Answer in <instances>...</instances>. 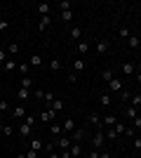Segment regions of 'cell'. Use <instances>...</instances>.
Returning <instances> with one entry per match:
<instances>
[{
  "instance_id": "1",
  "label": "cell",
  "mask_w": 141,
  "mask_h": 158,
  "mask_svg": "<svg viewBox=\"0 0 141 158\" xmlns=\"http://www.w3.org/2000/svg\"><path fill=\"white\" fill-rule=\"evenodd\" d=\"M104 142H106V135H104V132H96V135H94V137H92V146H94V149H96V151H99V149H101V146H104Z\"/></svg>"
},
{
  "instance_id": "2",
  "label": "cell",
  "mask_w": 141,
  "mask_h": 158,
  "mask_svg": "<svg viewBox=\"0 0 141 158\" xmlns=\"http://www.w3.org/2000/svg\"><path fill=\"white\" fill-rule=\"evenodd\" d=\"M49 24H52V14H47V17H40V21H38V31H45Z\"/></svg>"
},
{
  "instance_id": "3",
  "label": "cell",
  "mask_w": 141,
  "mask_h": 158,
  "mask_svg": "<svg viewBox=\"0 0 141 158\" xmlns=\"http://www.w3.org/2000/svg\"><path fill=\"white\" fill-rule=\"evenodd\" d=\"M108 87H111V92H122V80L120 78H113L111 83H108Z\"/></svg>"
},
{
  "instance_id": "4",
  "label": "cell",
  "mask_w": 141,
  "mask_h": 158,
  "mask_svg": "<svg viewBox=\"0 0 141 158\" xmlns=\"http://www.w3.org/2000/svg\"><path fill=\"white\" fill-rule=\"evenodd\" d=\"M38 12H40V17H47V14H52V5H49V2H40V5H38Z\"/></svg>"
},
{
  "instance_id": "5",
  "label": "cell",
  "mask_w": 141,
  "mask_h": 158,
  "mask_svg": "<svg viewBox=\"0 0 141 158\" xmlns=\"http://www.w3.org/2000/svg\"><path fill=\"white\" fill-rule=\"evenodd\" d=\"M87 120H89V123H92V125L94 127H101V120H104V118H101V116H99V113H89V116H87Z\"/></svg>"
},
{
  "instance_id": "6",
  "label": "cell",
  "mask_w": 141,
  "mask_h": 158,
  "mask_svg": "<svg viewBox=\"0 0 141 158\" xmlns=\"http://www.w3.org/2000/svg\"><path fill=\"white\" fill-rule=\"evenodd\" d=\"M125 116L134 120V118H139V111H136V109H134L132 104H127V106H125Z\"/></svg>"
},
{
  "instance_id": "7",
  "label": "cell",
  "mask_w": 141,
  "mask_h": 158,
  "mask_svg": "<svg viewBox=\"0 0 141 158\" xmlns=\"http://www.w3.org/2000/svg\"><path fill=\"white\" fill-rule=\"evenodd\" d=\"M108 50H111V45H108V40H99V43H96V52H99V54H106Z\"/></svg>"
},
{
  "instance_id": "8",
  "label": "cell",
  "mask_w": 141,
  "mask_h": 158,
  "mask_svg": "<svg viewBox=\"0 0 141 158\" xmlns=\"http://www.w3.org/2000/svg\"><path fill=\"white\" fill-rule=\"evenodd\" d=\"M68 151H71V156H73V158H80V156H82V146H80V144H75V142H73Z\"/></svg>"
},
{
  "instance_id": "9",
  "label": "cell",
  "mask_w": 141,
  "mask_h": 158,
  "mask_svg": "<svg viewBox=\"0 0 141 158\" xmlns=\"http://www.w3.org/2000/svg\"><path fill=\"white\" fill-rule=\"evenodd\" d=\"M31 149H33V151H45V144H42V139H31Z\"/></svg>"
},
{
  "instance_id": "10",
  "label": "cell",
  "mask_w": 141,
  "mask_h": 158,
  "mask_svg": "<svg viewBox=\"0 0 141 158\" xmlns=\"http://www.w3.org/2000/svg\"><path fill=\"white\" fill-rule=\"evenodd\" d=\"M57 146H59L61 151H66V149H71V139H66V137H59V139H57Z\"/></svg>"
},
{
  "instance_id": "11",
  "label": "cell",
  "mask_w": 141,
  "mask_h": 158,
  "mask_svg": "<svg viewBox=\"0 0 141 158\" xmlns=\"http://www.w3.org/2000/svg\"><path fill=\"white\" fill-rule=\"evenodd\" d=\"M120 71L125 73V76H132V73H134V64H132V61H125V64L120 66Z\"/></svg>"
},
{
  "instance_id": "12",
  "label": "cell",
  "mask_w": 141,
  "mask_h": 158,
  "mask_svg": "<svg viewBox=\"0 0 141 158\" xmlns=\"http://www.w3.org/2000/svg\"><path fill=\"white\" fill-rule=\"evenodd\" d=\"M80 38H82V28L73 26V28H71V40H78V43H80Z\"/></svg>"
},
{
  "instance_id": "13",
  "label": "cell",
  "mask_w": 141,
  "mask_h": 158,
  "mask_svg": "<svg viewBox=\"0 0 141 158\" xmlns=\"http://www.w3.org/2000/svg\"><path fill=\"white\" fill-rule=\"evenodd\" d=\"M127 45L132 47V50H136V47L141 45V38H139V35H129V38H127Z\"/></svg>"
},
{
  "instance_id": "14",
  "label": "cell",
  "mask_w": 141,
  "mask_h": 158,
  "mask_svg": "<svg viewBox=\"0 0 141 158\" xmlns=\"http://www.w3.org/2000/svg\"><path fill=\"white\" fill-rule=\"evenodd\" d=\"M40 120H52V123H54V120H57V113H54L52 109H49V111H42L40 113Z\"/></svg>"
},
{
  "instance_id": "15",
  "label": "cell",
  "mask_w": 141,
  "mask_h": 158,
  "mask_svg": "<svg viewBox=\"0 0 141 158\" xmlns=\"http://www.w3.org/2000/svg\"><path fill=\"white\" fill-rule=\"evenodd\" d=\"M19 87H24V90H31V87H33V80L28 78V76H21V83H19Z\"/></svg>"
},
{
  "instance_id": "16",
  "label": "cell",
  "mask_w": 141,
  "mask_h": 158,
  "mask_svg": "<svg viewBox=\"0 0 141 158\" xmlns=\"http://www.w3.org/2000/svg\"><path fill=\"white\" fill-rule=\"evenodd\" d=\"M75 50H78V54H87V52H89V43H85V40H80Z\"/></svg>"
},
{
  "instance_id": "17",
  "label": "cell",
  "mask_w": 141,
  "mask_h": 158,
  "mask_svg": "<svg viewBox=\"0 0 141 158\" xmlns=\"http://www.w3.org/2000/svg\"><path fill=\"white\" fill-rule=\"evenodd\" d=\"M19 135L21 137H31V125H28V123H21L19 125Z\"/></svg>"
},
{
  "instance_id": "18",
  "label": "cell",
  "mask_w": 141,
  "mask_h": 158,
  "mask_svg": "<svg viewBox=\"0 0 141 158\" xmlns=\"http://www.w3.org/2000/svg\"><path fill=\"white\" fill-rule=\"evenodd\" d=\"M73 71L75 73H80V71H85V61L78 57V59H73Z\"/></svg>"
},
{
  "instance_id": "19",
  "label": "cell",
  "mask_w": 141,
  "mask_h": 158,
  "mask_svg": "<svg viewBox=\"0 0 141 158\" xmlns=\"http://www.w3.org/2000/svg\"><path fill=\"white\" fill-rule=\"evenodd\" d=\"M17 66H19V64H17V61H14V59H7V61H5V64H2V69H5V71H7V73H12V71H14V69H17Z\"/></svg>"
},
{
  "instance_id": "20",
  "label": "cell",
  "mask_w": 141,
  "mask_h": 158,
  "mask_svg": "<svg viewBox=\"0 0 141 158\" xmlns=\"http://www.w3.org/2000/svg\"><path fill=\"white\" fill-rule=\"evenodd\" d=\"M101 78H104V80H108V83H111V80L115 78V73H113V69H104V71H101Z\"/></svg>"
},
{
  "instance_id": "21",
  "label": "cell",
  "mask_w": 141,
  "mask_h": 158,
  "mask_svg": "<svg viewBox=\"0 0 141 158\" xmlns=\"http://www.w3.org/2000/svg\"><path fill=\"white\" fill-rule=\"evenodd\" d=\"M99 104H101V106H111V104H113L111 94H99Z\"/></svg>"
},
{
  "instance_id": "22",
  "label": "cell",
  "mask_w": 141,
  "mask_h": 158,
  "mask_svg": "<svg viewBox=\"0 0 141 158\" xmlns=\"http://www.w3.org/2000/svg\"><path fill=\"white\" fill-rule=\"evenodd\" d=\"M49 106H52V111H54V113H61V111H64V102H59V99H54Z\"/></svg>"
},
{
  "instance_id": "23",
  "label": "cell",
  "mask_w": 141,
  "mask_h": 158,
  "mask_svg": "<svg viewBox=\"0 0 141 158\" xmlns=\"http://www.w3.org/2000/svg\"><path fill=\"white\" fill-rule=\"evenodd\" d=\"M82 139H85V130H73V142L75 144H80Z\"/></svg>"
},
{
  "instance_id": "24",
  "label": "cell",
  "mask_w": 141,
  "mask_h": 158,
  "mask_svg": "<svg viewBox=\"0 0 141 158\" xmlns=\"http://www.w3.org/2000/svg\"><path fill=\"white\" fill-rule=\"evenodd\" d=\"M14 118H26V109H24V106H14Z\"/></svg>"
},
{
  "instance_id": "25",
  "label": "cell",
  "mask_w": 141,
  "mask_h": 158,
  "mask_svg": "<svg viewBox=\"0 0 141 158\" xmlns=\"http://www.w3.org/2000/svg\"><path fill=\"white\" fill-rule=\"evenodd\" d=\"M104 123H106L108 127H113L115 123H118V118H115V116H111V113H108V116H104Z\"/></svg>"
},
{
  "instance_id": "26",
  "label": "cell",
  "mask_w": 141,
  "mask_h": 158,
  "mask_svg": "<svg viewBox=\"0 0 141 158\" xmlns=\"http://www.w3.org/2000/svg\"><path fill=\"white\" fill-rule=\"evenodd\" d=\"M17 97H19V99H28V97H31V90H24V87H19V90H17Z\"/></svg>"
},
{
  "instance_id": "27",
  "label": "cell",
  "mask_w": 141,
  "mask_h": 158,
  "mask_svg": "<svg viewBox=\"0 0 141 158\" xmlns=\"http://www.w3.org/2000/svg\"><path fill=\"white\" fill-rule=\"evenodd\" d=\"M61 132H64V127H61V125H57V123H52V135H54V137L59 139V137H61Z\"/></svg>"
},
{
  "instance_id": "28",
  "label": "cell",
  "mask_w": 141,
  "mask_h": 158,
  "mask_svg": "<svg viewBox=\"0 0 141 158\" xmlns=\"http://www.w3.org/2000/svg\"><path fill=\"white\" fill-rule=\"evenodd\" d=\"M129 102H132V106H134V109H141V94H132V99H129Z\"/></svg>"
},
{
  "instance_id": "29",
  "label": "cell",
  "mask_w": 141,
  "mask_h": 158,
  "mask_svg": "<svg viewBox=\"0 0 141 158\" xmlns=\"http://www.w3.org/2000/svg\"><path fill=\"white\" fill-rule=\"evenodd\" d=\"M61 127H64L66 132H73L75 130V123H73V120H64V125H61Z\"/></svg>"
},
{
  "instance_id": "30",
  "label": "cell",
  "mask_w": 141,
  "mask_h": 158,
  "mask_svg": "<svg viewBox=\"0 0 141 158\" xmlns=\"http://www.w3.org/2000/svg\"><path fill=\"white\" fill-rule=\"evenodd\" d=\"M17 69H19V73H21V76H28V71H31V64H19Z\"/></svg>"
},
{
  "instance_id": "31",
  "label": "cell",
  "mask_w": 141,
  "mask_h": 158,
  "mask_svg": "<svg viewBox=\"0 0 141 158\" xmlns=\"http://www.w3.org/2000/svg\"><path fill=\"white\" fill-rule=\"evenodd\" d=\"M73 19V10H66V12H61V21H71Z\"/></svg>"
},
{
  "instance_id": "32",
  "label": "cell",
  "mask_w": 141,
  "mask_h": 158,
  "mask_svg": "<svg viewBox=\"0 0 141 158\" xmlns=\"http://www.w3.org/2000/svg\"><path fill=\"white\" fill-rule=\"evenodd\" d=\"M19 50H21V47L17 45V43H12V45H7V54H17Z\"/></svg>"
},
{
  "instance_id": "33",
  "label": "cell",
  "mask_w": 141,
  "mask_h": 158,
  "mask_svg": "<svg viewBox=\"0 0 141 158\" xmlns=\"http://www.w3.org/2000/svg\"><path fill=\"white\" fill-rule=\"evenodd\" d=\"M28 64H33V66H40V64H42V57H40V54H33Z\"/></svg>"
},
{
  "instance_id": "34",
  "label": "cell",
  "mask_w": 141,
  "mask_h": 158,
  "mask_svg": "<svg viewBox=\"0 0 141 158\" xmlns=\"http://www.w3.org/2000/svg\"><path fill=\"white\" fill-rule=\"evenodd\" d=\"M59 10H61V12L71 10V2H68V0H61V2H59Z\"/></svg>"
},
{
  "instance_id": "35",
  "label": "cell",
  "mask_w": 141,
  "mask_h": 158,
  "mask_svg": "<svg viewBox=\"0 0 141 158\" xmlns=\"http://www.w3.org/2000/svg\"><path fill=\"white\" fill-rule=\"evenodd\" d=\"M118 33H120V38H129V35H132L127 26H122V28H120V31H118Z\"/></svg>"
},
{
  "instance_id": "36",
  "label": "cell",
  "mask_w": 141,
  "mask_h": 158,
  "mask_svg": "<svg viewBox=\"0 0 141 158\" xmlns=\"http://www.w3.org/2000/svg\"><path fill=\"white\" fill-rule=\"evenodd\" d=\"M49 66H52V71H59V69H61V61L59 59H52V61H49Z\"/></svg>"
},
{
  "instance_id": "37",
  "label": "cell",
  "mask_w": 141,
  "mask_h": 158,
  "mask_svg": "<svg viewBox=\"0 0 141 158\" xmlns=\"http://www.w3.org/2000/svg\"><path fill=\"white\" fill-rule=\"evenodd\" d=\"M106 137H108V139H115V137H118V132H115V127H108Z\"/></svg>"
},
{
  "instance_id": "38",
  "label": "cell",
  "mask_w": 141,
  "mask_h": 158,
  "mask_svg": "<svg viewBox=\"0 0 141 158\" xmlns=\"http://www.w3.org/2000/svg\"><path fill=\"white\" fill-rule=\"evenodd\" d=\"M120 97H122V102H129V99H132V92H127V90H122V92H120Z\"/></svg>"
},
{
  "instance_id": "39",
  "label": "cell",
  "mask_w": 141,
  "mask_h": 158,
  "mask_svg": "<svg viewBox=\"0 0 141 158\" xmlns=\"http://www.w3.org/2000/svg\"><path fill=\"white\" fill-rule=\"evenodd\" d=\"M68 83H78V73H75V71L68 73Z\"/></svg>"
},
{
  "instance_id": "40",
  "label": "cell",
  "mask_w": 141,
  "mask_h": 158,
  "mask_svg": "<svg viewBox=\"0 0 141 158\" xmlns=\"http://www.w3.org/2000/svg\"><path fill=\"white\" fill-rule=\"evenodd\" d=\"M125 135H127V137H132V139H134V137H136V130H134V127H127V130H125Z\"/></svg>"
},
{
  "instance_id": "41",
  "label": "cell",
  "mask_w": 141,
  "mask_h": 158,
  "mask_svg": "<svg viewBox=\"0 0 141 158\" xmlns=\"http://www.w3.org/2000/svg\"><path fill=\"white\" fill-rule=\"evenodd\" d=\"M7 26H10V19H0V31H5Z\"/></svg>"
},
{
  "instance_id": "42",
  "label": "cell",
  "mask_w": 141,
  "mask_h": 158,
  "mask_svg": "<svg viewBox=\"0 0 141 158\" xmlns=\"http://www.w3.org/2000/svg\"><path fill=\"white\" fill-rule=\"evenodd\" d=\"M7 61V50H0V64H5Z\"/></svg>"
},
{
  "instance_id": "43",
  "label": "cell",
  "mask_w": 141,
  "mask_h": 158,
  "mask_svg": "<svg viewBox=\"0 0 141 158\" xmlns=\"http://www.w3.org/2000/svg\"><path fill=\"white\" fill-rule=\"evenodd\" d=\"M7 109H10V104H7V102H2V99H0V113H2V111H7Z\"/></svg>"
},
{
  "instance_id": "44",
  "label": "cell",
  "mask_w": 141,
  "mask_h": 158,
  "mask_svg": "<svg viewBox=\"0 0 141 158\" xmlns=\"http://www.w3.org/2000/svg\"><path fill=\"white\" fill-rule=\"evenodd\" d=\"M2 135H5V137H10V135H12V127L5 125V127H2Z\"/></svg>"
},
{
  "instance_id": "45",
  "label": "cell",
  "mask_w": 141,
  "mask_h": 158,
  "mask_svg": "<svg viewBox=\"0 0 141 158\" xmlns=\"http://www.w3.org/2000/svg\"><path fill=\"white\" fill-rule=\"evenodd\" d=\"M35 99H45V90H35Z\"/></svg>"
},
{
  "instance_id": "46",
  "label": "cell",
  "mask_w": 141,
  "mask_h": 158,
  "mask_svg": "<svg viewBox=\"0 0 141 158\" xmlns=\"http://www.w3.org/2000/svg\"><path fill=\"white\" fill-rule=\"evenodd\" d=\"M26 156H28V158H38L40 153H38V151H33V149H28V153H26Z\"/></svg>"
},
{
  "instance_id": "47",
  "label": "cell",
  "mask_w": 141,
  "mask_h": 158,
  "mask_svg": "<svg viewBox=\"0 0 141 158\" xmlns=\"http://www.w3.org/2000/svg\"><path fill=\"white\" fill-rule=\"evenodd\" d=\"M89 158H101V151H96V149H94V151H89Z\"/></svg>"
},
{
  "instance_id": "48",
  "label": "cell",
  "mask_w": 141,
  "mask_h": 158,
  "mask_svg": "<svg viewBox=\"0 0 141 158\" xmlns=\"http://www.w3.org/2000/svg\"><path fill=\"white\" fill-rule=\"evenodd\" d=\"M59 158H73V156H71V151L66 149V151H61V153H59Z\"/></svg>"
},
{
  "instance_id": "49",
  "label": "cell",
  "mask_w": 141,
  "mask_h": 158,
  "mask_svg": "<svg viewBox=\"0 0 141 158\" xmlns=\"http://www.w3.org/2000/svg\"><path fill=\"white\" fill-rule=\"evenodd\" d=\"M134 149H139V151H141V137H134Z\"/></svg>"
},
{
  "instance_id": "50",
  "label": "cell",
  "mask_w": 141,
  "mask_h": 158,
  "mask_svg": "<svg viewBox=\"0 0 141 158\" xmlns=\"http://www.w3.org/2000/svg\"><path fill=\"white\" fill-rule=\"evenodd\" d=\"M45 102H49V104H52V102H54V97H52V92H45Z\"/></svg>"
},
{
  "instance_id": "51",
  "label": "cell",
  "mask_w": 141,
  "mask_h": 158,
  "mask_svg": "<svg viewBox=\"0 0 141 158\" xmlns=\"http://www.w3.org/2000/svg\"><path fill=\"white\" fill-rule=\"evenodd\" d=\"M49 158H59V153H57V151H49Z\"/></svg>"
},
{
  "instance_id": "52",
  "label": "cell",
  "mask_w": 141,
  "mask_h": 158,
  "mask_svg": "<svg viewBox=\"0 0 141 158\" xmlns=\"http://www.w3.org/2000/svg\"><path fill=\"white\" fill-rule=\"evenodd\" d=\"M101 158H111V156H108V151H101Z\"/></svg>"
},
{
  "instance_id": "53",
  "label": "cell",
  "mask_w": 141,
  "mask_h": 158,
  "mask_svg": "<svg viewBox=\"0 0 141 158\" xmlns=\"http://www.w3.org/2000/svg\"><path fill=\"white\" fill-rule=\"evenodd\" d=\"M136 83H141V73H136Z\"/></svg>"
},
{
  "instance_id": "54",
  "label": "cell",
  "mask_w": 141,
  "mask_h": 158,
  "mask_svg": "<svg viewBox=\"0 0 141 158\" xmlns=\"http://www.w3.org/2000/svg\"><path fill=\"white\" fill-rule=\"evenodd\" d=\"M17 158H28V156H26V153H19V156H17Z\"/></svg>"
},
{
  "instance_id": "55",
  "label": "cell",
  "mask_w": 141,
  "mask_h": 158,
  "mask_svg": "<svg viewBox=\"0 0 141 158\" xmlns=\"http://www.w3.org/2000/svg\"><path fill=\"white\" fill-rule=\"evenodd\" d=\"M2 127H5V125H2V120H0V132H2Z\"/></svg>"
},
{
  "instance_id": "56",
  "label": "cell",
  "mask_w": 141,
  "mask_h": 158,
  "mask_svg": "<svg viewBox=\"0 0 141 158\" xmlns=\"http://www.w3.org/2000/svg\"><path fill=\"white\" fill-rule=\"evenodd\" d=\"M136 69H139V73H141V64H136Z\"/></svg>"
},
{
  "instance_id": "57",
  "label": "cell",
  "mask_w": 141,
  "mask_h": 158,
  "mask_svg": "<svg viewBox=\"0 0 141 158\" xmlns=\"http://www.w3.org/2000/svg\"><path fill=\"white\" fill-rule=\"evenodd\" d=\"M136 130H139V135H141V127H136Z\"/></svg>"
},
{
  "instance_id": "58",
  "label": "cell",
  "mask_w": 141,
  "mask_h": 158,
  "mask_svg": "<svg viewBox=\"0 0 141 158\" xmlns=\"http://www.w3.org/2000/svg\"><path fill=\"white\" fill-rule=\"evenodd\" d=\"M38 158H42V156H38Z\"/></svg>"
}]
</instances>
